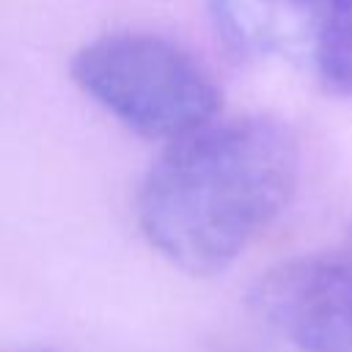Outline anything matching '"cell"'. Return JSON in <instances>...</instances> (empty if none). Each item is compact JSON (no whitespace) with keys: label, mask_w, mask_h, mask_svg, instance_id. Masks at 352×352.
Instances as JSON below:
<instances>
[{"label":"cell","mask_w":352,"mask_h":352,"mask_svg":"<svg viewBox=\"0 0 352 352\" xmlns=\"http://www.w3.org/2000/svg\"><path fill=\"white\" fill-rule=\"evenodd\" d=\"M322 3H338V6H352V0H322Z\"/></svg>","instance_id":"5"},{"label":"cell","mask_w":352,"mask_h":352,"mask_svg":"<svg viewBox=\"0 0 352 352\" xmlns=\"http://www.w3.org/2000/svg\"><path fill=\"white\" fill-rule=\"evenodd\" d=\"M300 151L267 116L209 121L176 138L138 190L146 239L192 275L226 270L292 201Z\"/></svg>","instance_id":"1"},{"label":"cell","mask_w":352,"mask_h":352,"mask_svg":"<svg viewBox=\"0 0 352 352\" xmlns=\"http://www.w3.org/2000/svg\"><path fill=\"white\" fill-rule=\"evenodd\" d=\"M250 305L300 352H352V239L272 264L253 283Z\"/></svg>","instance_id":"3"},{"label":"cell","mask_w":352,"mask_h":352,"mask_svg":"<svg viewBox=\"0 0 352 352\" xmlns=\"http://www.w3.org/2000/svg\"><path fill=\"white\" fill-rule=\"evenodd\" d=\"M275 19H248L236 36L292 50L324 91L352 96V6L275 0Z\"/></svg>","instance_id":"4"},{"label":"cell","mask_w":352,"mask_h":352,"mask_svg":"<svg viewBox=\"0 0 352 352\" xmlns=\"http://www.w3.org/2000/svg\"><path fill=\"white\" fill-rule=\"evenodd\" d=\"M74 82L143 138L176 140L217 118L220 88L179 44L151 33H107L72 58Z\"/></svg>","instance_id":"2"}]
</instances>
